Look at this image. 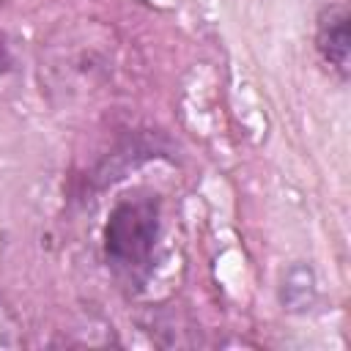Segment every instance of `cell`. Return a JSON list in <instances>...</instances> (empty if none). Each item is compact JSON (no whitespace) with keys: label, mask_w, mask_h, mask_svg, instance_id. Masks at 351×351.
I'll use <instances>...</instances> for the list:
<instances>
[{"label":"cell","mask_w":351,"mask_h":351,"mask_svg":"<svg viewBox=\"0 0 351 351\" xmlns=\"http://www.w3.org/2000/svg\"><path fill=\"white\" fill-rule=\"evenodd\" d=\"M159 236L156 197H121L104 225V255L126 277L143 274L151 263Z\"/></svg>","instance_id":"cell-1"},{"label":"cell","mask_w":351,"mask_h":351,"mask_svg":"<svg viewBox=\"0 0 351 351\" xmlns=\"http://www.w3.org/2000/svg\"><path fill=\"white\" fill-rule=\"evenodd\" d=\"M348 11L346 5H329L321 11L318 16V27H315V47L321 52V58L340 74L348 77Z\"/></svg>","instance_id":"cell-2"},{"label":"cell","mask_w":351,"mask_h":351,"mask_svg":"<svg viewBox=\"0 0 351 351\" xmlns=\"http://www.w3.org/2000/svg\"><path fill=\"white\" fill-rule=\"evenodd\" d=\"M3 3H5V0H0V5H3Z\"/></svg>","instance_id":"cell-3"}]
</instances>
